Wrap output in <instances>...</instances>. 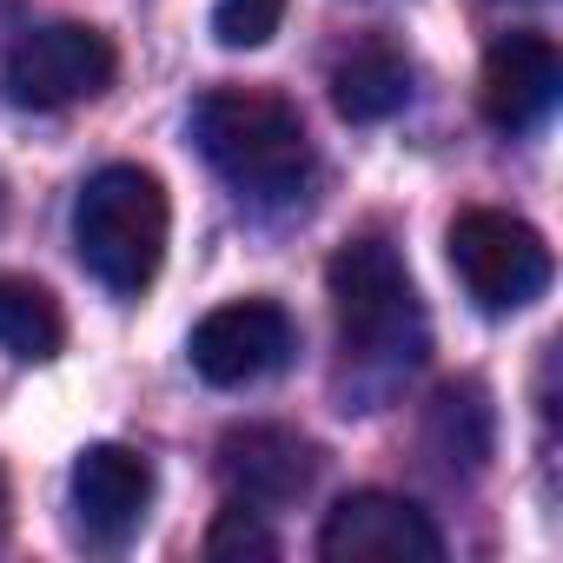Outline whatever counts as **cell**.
<instances>
[{
  "instance_id": "cell-1",
  "label": "cell",
  "mask_w": 563,
  "mask_h": 563,
  "mask_svg": "<svg viewBox=\"0 0 563 563\" xmlns=\"http://www.w3.org/2000/svg\"><path fill=\"white\" fill-rule=\"evenodd\" d=\"M192 146L252 206H286L312 179V133L286 93L212 87L192 100Z\"/></svg>"
},
{
  "instance_id": "cell-2",
  "label": "cell",
  "mask_w": 563,
  "mask_h": 563,
  "mask_svg": "<svg viewBox=\"0 0 563 563\" xmlns=\"http://www.w3.org/2000/svg\"><path fill=\"white\" fill-rule=\"evenodd\" d=\"M325 292H332L345 358L378 365V372H405L431 352V319H424V299L411 286L398 245H385L372 232L345 239L325 265Z\"/></svg>"
},
{
  "instance_id": "cell-3",
  "label": "cell",
  "mask_w": 563,
  "mask_h": 563,
  "mask_svg": "<svg viewBox=\"0 0 563 563\" xmlns=\"http://www.w3.org/2000/svg\"><path fill=\"white\" fill-rule=\"evenodd\" d=\"M166 232H173V206H166V186L146 166H100L74 199L80 265L120 299L146 292L159 278Z\"/></svg>"
},
{
  "instance_id": "cell-4",
  "label": "cell",
  "mask_w": 563,
  "mask_h": 563,
  "mask_svg": "<svg viewBox=\"0 0 563 563\" xmlns=\"http://www.w3.org/2000/svg\"><path fill=\"white\" fill-rule=\"evenodd\" d=\"M451 245V272L457 286L477 299V312H523L530 299H543L550 286V245L530 219L517 212H497V206H471L451 219L444 232Z\"/></svg>"
},
{
  "instance_id": "cell-5",
  "label": "cell",
  "mask_w": 563,
  "mask_h": 563,
  "mask_svg": "<svg viewBox=\"0 0 563 563\" xmlns=\"http://www.w3.org/2000/svg\"><path fill=\"white\" fill-rule=\"evenodd\" d=\"M113 74H120V54L100 27L54 21V27H34V34L14 41L8 67H0V87L27 113H60V107H80V100L107 93Z\"/></svg>"
},
{
  "instance_id": "cell-6",
  "label": "cell",
  "mask_w": 563,
  "mask_h": 563,
  "mask_svg": "<svg viewBox=\"0 0 563 563\" xmlns=\"http://www.w3.org/2000/svg\"><path fill=\"white\" fill-rule=\"evenodd\" d=\"M192 352V372L219 391H245L272 372H286L292 352H299V325L286 306H272V299H239V306H219L192 325L186 339Z\"/></svg>"
},
{
  "instance_id": "cell-7",
  "label": "cell",
  "mask_w": 563,
  "mask_h": 563,
  "mask_svg": "<svg viewBox=\"0 0 563 563\" xmlns=\"http://www.w3.org/2000/svg\"><path fill=\"white\" fill-rule=\"evenodd\" d=\"M319 556L325 563H438L444 537L411 497H398V490H352V497H339L325 510Z\"/></svg>"
},
{
  "instance_id": "cell-8",
  "label": "cell",
  "mask_w": 563,
  "mask_h": 563,
  "mask_svg": "<svg viewBox=\"0 0 563 563\" xmlns=\"http://www.w3.org/2000/svg\"><path fill=\"white\" fill-rule=\"evenodd\" d=\"M319 444L286 424H232L219 438V484L252 510H286L319 484Z\"/></svg>"
},
{
  "instance_id": "cell-9",
  "label": "cell",
  "mask_w": 563,
  "mask_h": 563,
  "mask_svg": "<svg viewBox=\"0 0 563 563\" xmlns=\"http://www.w3.org/2000/svg\"><path fill=\"white\" fill-rule=\"evenodd\" d=\"M563 87V60L543 34H497L477 74V107L497 133H530Z\"/></svg>"
},
{
  "instance_id": "cell-10",
  "label": "cell",
  "mask_w": 563,
  "mask_h": 563,
  "mask_svg": "<svg viewBox=\"0 0 563 563\" xmlns=\"http://www.w3.org/2000/svg\"><path fill=\"white\" fill-rule=\"evenodd\" d=\"M74 510L93 543L120 550L153 510V464L126 444H87L74 457Z\"/></svg>"
},
{
  "instance_id": "cell-11",
  "label": "cell",
  "mask_w": 563,
  "mask_h": 563,
  "mask_svg": "<svg viewBox=\"0 0 563 563\" xmlns=\"http://www.w3.org/2000/svg\"><path fill=\"white\" fill-rule=\"evenodd\" d=\"M405 100H411V60L391 41H358L332 67V107L352 126H378V120L405 113Z\"/></svg>"
},
{
  "instance_id": "cell-12",
  "label": "cell",
  "mask_w": 563,
  "mask_h": 563,
  "mask_svg": "<svg viewBox=\"0 0 563 563\" xmlns=\"http://www.w3.org/2000/svg\"><path fill=\"white\" fill-rule=\"evenodd\" d=\"M60 345H67L60 299L21 272H0V352L21 358V365H47Z\"/></svg>"
},
{
  "instance_id": "cell-13",
  "label": "cell",
  "mask_w": 563,
  "mask_h": 563,
  "mask_svg": "<svg viewBox=\"0 0 563 563\" xmlns=\"http://www.w3.org/2000/svg\"><path fill=\"white\" fill-rule=\"evenodd\" d=\"M431 444L451 464H464V471H477L490 457V405H484L477 385H444L438 391V405H431Z\"/></svg>"
},
{
  "instance_id": "cell-14",
  "label": "cell",
  "mask_w": 563,
  "mask_h": 563,
  "mask_svg": "<svg viewBox=\"0 0 563 563\" xmlns=\"http://www.w3.org/2000/svg\"><path fill=\"white\" fill-rule=\"evenodd\" d=\"M206 556H252V563H265V556H278V537L265 530V510H252V504H225L219 517H212V530H206Z\"/></svg>"
},
{
  "instance_id": "cell-15",
  "label": "cell",
  "mask_w": 563,
  "mask_h": 563,
  "mask_svg": "<svg viewBox=\"0 0 563 563\" xmlns=\"http://www.w3.org/2000/svg\"><path fill=\"white\" fill-rule=\"evenodd\" d=\"M286 21V0H219L212 8V41L219 47H265Z\"/></svg>"
},
{
  "instance_id": "cell-16",
  "label": "cell",
  "mask_w": 563,
  "mask_h": 563,
  "mask_svg": "<svg viewBox=\"0 0 563 563\" xmlns=\"http://www.w3.org/2000/svg\"><path fill=\"white\" fill-rule=\"evenodd\" d=\"M8 517H14V504H8V477H0V537H8Z\"/></svg>"
}]
</instances>
